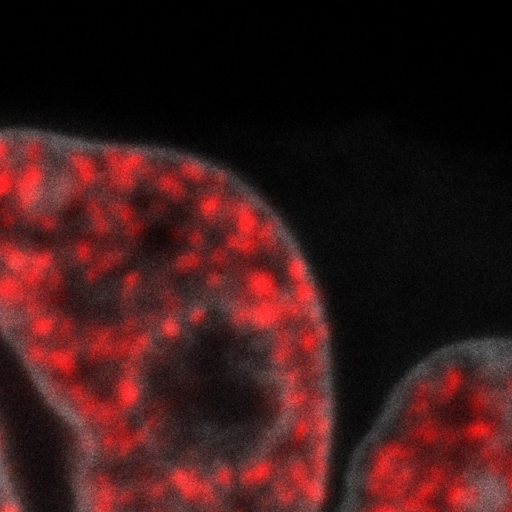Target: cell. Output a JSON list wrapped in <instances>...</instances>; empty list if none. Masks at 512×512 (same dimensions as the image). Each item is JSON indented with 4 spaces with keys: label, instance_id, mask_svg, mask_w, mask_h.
Returning a JSON list of instances; mask_svg holds the SVG:
<instances>
[{
    "label": "cell",
    "instance_id": "6da1fadb",
    "mask_svg": "<svg viewBox=\"0 0 512 512\" xmlns=\"http://www.w3.org/2000/svg\"><path fill=\"white\" fill-rule=\"evenodd\" d=\"M505 486L497 476L482 473L473 476L464 500L466 512H500L505 503Z\"/></svg>",
    "mask_w": 512,
    "mask_h": 512
}]
</instances>
